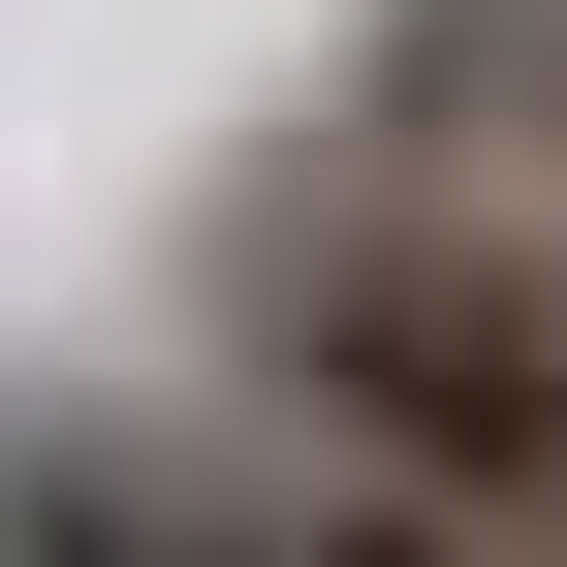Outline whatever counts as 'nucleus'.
I'll return each instance as SVG.
<instances>
[{
	"label": "nucleus",
	"instance_id": "f257e3e1",
	"mask_svg": "<svg viewBox=\"0 0 567 567\" xmlns=\"http://www.w3.org/2000/svg\"><path fill=\"white\" fill-rule=\"evenodd\" d=\"M189 379L252 410V442L379 473L410 536L473 567H567V221L473 158H410V126H252L221 189H189Z\"/></svg>",
	"mask_w": 567,
	"mask_h": 567
},
{
	"label": "nucleus",
	"instance_id": "7ed1b4c3",
	"mask_svg": "<svg viewBox=\"0 0 567 567\" xmlns=\"http://www.w3.org/2000/svg\"><path fill=\"white\" fill-rule=\"evenodd\" d=\"M347 126H410V158H473V189L567 221V0H379L347 32Z\"/></svg>",
	"mask_w": 567,
	"mask_h": 567
},
{
	"label": "nucleus",
	"instance_id": "f03ea898",
	"mask_svg": "<svg viewBox=\"0 0 567 567\" xmlns=\"http://www.w3.org/2000/svg\"><path fill=\"white\" fill-rule=\"evenodd\" d=\"M0 567H473V536L252 442L221 379H0Z\"/></svg>",
	"mask_w": 567,
	"mask_h": 567
}]
</instances>
